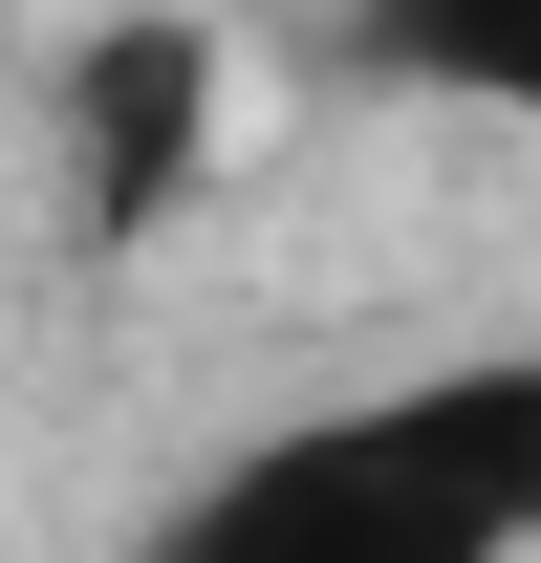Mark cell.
I'll return each mask as SVG.
<instances>
[{
  "label": "cell",
  "mask_w": 541,
  "mask_h": 563,
  "mask_svg": "<svg viewBox=\"0 0 541 563\" xmlns=\"http://www.w3.org/2000/svg\"><path fill=\"white\" fill-rule=\"evenodd\" d=\"M131 563H541V347H455L239 433Z\"/></svg>",
  "instance_id": "cell-1"
},
{
  "label": "cell",
  "mask_w": 541,
  "mask_h": 563,
  "mask_svg": "<svg viewBox=\"0 0 541 563\" xmlns=\"http://www.w3.org/2000/svg\"><path fill=\"white\" fill-rule=\"evenodd\" d=\"M196 152H217V22H87L66 44V217L87 239H152V217L196 196Z\"/></svg>",
  "instance_id": "cell-2"
},
{
  "label": "cell",
  "mask_w": 541,
  "mask_h": 563,
  "mask_svg": "<svg viewBox=\"0 0 541 563\" xmlns=\"http://www.w3.org/2000/svg\"><path fill=\"white\" fill-rule=\"evenodd\" d=\"M346 66L411 109H498L541 131V0H346Z\"/></svg>",
  "instance_id": "cell-3"
}]
</instances>
